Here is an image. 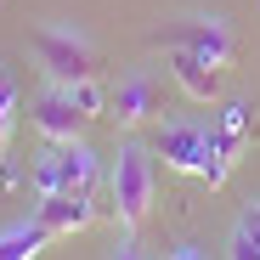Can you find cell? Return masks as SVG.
I'll return each instance as SVG.
<instances>
[{
	"mask_svg": "<svg viewBox=\"0 0 260 260\" xmlns=\"http://www.w3.org/2000/svg\"><path fill=\"white\" fill-rule=\"evenodd\" d=\"M254 136H260V130H254Z\"/></svg>",
	"mask_w": 260,
	"mask_h": 260,
	"instance_id": "cell-19",
	"label": "cell"
},
{
	"mask_svg": "<svg viewBox=\"0 0 260 260\" xmlns=\"http://www.w3.org/2000/svg\"><path fill=\"white\" fill-rule=\"evenodd\" d=\"M96 176H102L96 153L85 142H68L62 147V192H96Z\"/></svg>",
	"mask_w": 260,
	"mask_h": 260,
	"instance_id": "cell-9",
	"label": "cell"
},
{
	"mask_svg": "<svg viewBox=\"0 0 260 260\" xmlns=\"http://www.w3.org/2000/svg\"><path fill=\"white\" fill-rule=\"evenodd\" d=\"M221 136H226L232 147H243V142L254 136V130H249V108H243V102H226V108H221Z\"/></svg>",
	"mask_w": 260,
	"mask_h": 260,
	"instance_id": "cell-15",
	"label": "cell"
},
{
	"mask_svg": "<svg viewBox=\"0 0 260 260\" xmlns=\"http://www.w3.org/2000/svg\"><path fill=\"white\" fill-rule=\"evenodd\" d=\"M158 108H164V96H158V85H153L147 74L119 79V91L108 96V113H113L119 124H153V119H158Z\"/></svg>",
	"mask_w": 260,
	"mask_h": 260,
	"instance_id": "cell-7",
	"label": "cell"
},
{
	"mask_svg": "<svg viewBox=\"0 0 260 260\" xmlns=\"http://www.w3.org/2000/svg\"><path fill=\"white\" fill-rule=\"evenodd\" d=\"M28 46H34V57H40V68H46L51 85H74V79H91L96 74V46L85 34H74V28L46 23V28L28 34Z\"/></svg>",
	"mask_w": 260,
	"mask_h": 260,
	"instance_id": "cell-2",
	"label": "cell"
},
{
	"mask_svg": "<svg viewBox=\"0 0 260 260\" xmlns=\"http://www.w3.org/2000/svg\"><path fill=\"white\" fill-rule=\"evenodd\" d=\"M51 243V232L40 226V221H17L0 232V260H40V249Z\"/></svg>",
	"mask_w": 260,
	"mask_h": 260,
	"instance_id": "cell-10",
	"label": "cell"
},
{
	"mask_svg": "<svg viewBox=\"0 0 260 260\" xmlns=\"http://www.w3.org/2000/svg\"><path fill=\"white\" fill-rule=\"evenodd\" d=\"M108 198H113V221L124 232H136L153 204H158V164H153V147L142 142H119L113 164H108Z\"/></svg>",
	"mask_w": 260,
	"mask_h": 260,
	"instance_id": "cell-1",
	"label": "cell"
},
{
	"mask_svg": "<svg viewBox=\"0 0 260 260\" xmlns=\"http://www.w3.org/2000/svg\"><path fill=\"white\" fill-rule=\"evenodd\" d=\"M17 113H23V96H17V79L0 68V158L12 147V130H17Z\"/></svg>",
	"mask_w": 260,
	"mask_h": 260,
	"instance_id": "cell-11",
	"label": "cell"
},
{
	"mask_svg": "<svg viewBox=\"0 0 260 260\" xmlns=\"http://www.w3.org/2000/svg\"><path fill=\"white\" fill-rule=\"evenodd\" d=\"M153 153L170 170H187V176H204V158H209V130L187 124V119H170L153 130Z\"/></svg>",
	"mask_w": 260,
	"mask_h": 260,
	"instance_id": "cell-4",
	"label": "cell"
},
{
	"mask_svg": "<svg viewBox=\"0 0 260 260\" xmlns=\"http://www.w3.org/2000/svg\"><path fill=\"white\" fill-rule=\"evenodd\" d=\"M62 91L74 96V108H79L85 119H96V113L108 108V96H113V91H102V79H96V74H91V79H74V85H62Z\"/></svg>",
	"mask_w": 260,
	"mask_h": 260,
	"instance_id": "cell-13",
	"label": "cell"
},
{
	"mask_svg": "<svg viewBox=\"0 0 260 260\" xmlns=\"http://www.w3.org/2000/svg\"><path fill=\"white\" fill-rule=\"evenodd\" d=\"M34 221L51 238H74V232H85L96 221V204H91V192H46L40 209H34Z\"/></svg>",
	"mask_w": 260,
	"mask_h": 260,
	"instance_id": "cell-6",
	"label": "cell"
},
{
	"mask_svg": "<svg viewBox=\"0 0 260 260\" xmlns=\"http://www.w3.org/2000/svg\"><path fill=\"white\" fill-rule=\"evenodd\" d=\"M249 215H254V221H260V204H249Z\"/></svg>",
	"mask_w": 260,
	"mask_h": 260,
	"instance_id": "cell-18",
	"label": "cell"
},
{
	"mask_svg": "<svg viewBox=\"0 0 260 260\" xmlns=\"http://www.w3.org/2000/svg\"><path fill=\"white\" fill-rule=\"evenodd\" d=\"M28 119H34V130L46 142H57V147H68V142H79V130H85V113L74 108V96L62 91V85H46L34 102H28Z\"/></svg>",
	"mask_w": 260,
	"mask_h": 260,
	"instance_id": "cell-5",
	"label": "cell"
},
{
	"mask_svg": "<svg viewBox=\"0 0 260 260\" xmlns=\"http://www.w3.org/2000/svg\"><path fill=\"white\" fill-rule=\"evenodd\" d=\"M170 74H176V85L192 102H221V68L198 62L192 51H170Z\"/></svg>",
	"mask_w": 260,
	"mask_h": 260,
	"instance_id": "cell-8",
	"label": "cell"
},
{
	"mask_svg": "<svg viewBox=\"0 0 260 260\" xmlns=\"http://www.w3.org/2000/svg\"><path fill=\"white\" fill-rule=\"evenodd\" d=\"M113 260H142V254H136V243H130V238H124V243H119V254H113Z\"/></svg>",
	"mask_w": 260,
	"mask_h": 260,
	"instance_id": "cell-16",
	"label": "cell"
},
{
	"mask_svg": "<svg viewBox=\"0 0 260 260\" xmlns=\"http://www.w3.org/2000/svg\"><path fill=\"white\" fill-rule=\"evenodd\" d=\"M226 260H260V221L243 209L238 226H232V243H226Z\"/></svg>",
	"mask_w": 260,
	"mask_h": 260,
	"instance_id": "cell-12",
	"label": "cell"
},
{
	"mask_svg": "<svg viewBox=\"0 0 260 260\" xmlns=\"http://www.w3.org/2000/svg\"><path fill=\"white\" fill-rule=\"evenodd\" d=\"M170 260H204V254H198V249H187V243H181V249H170Z\"/></svg>",
	"mask_w": 260,
	"mask_h": 260,
	"instance_id": "cell-17",
	"label": "cell"
},
{
	"mask_svg": "<svg viewBox=\"0 0 260 260\" xmlns=\"http://www.w3.org/2000/svg\"><path fill=\"white\" fill-rule=\"evenodd\" d=\"M34 187H40V198H46V192H62V147H57V142L40 153V164H34Z\"/></svg>",
	"mask_w": 260,
	"mask_h": 260,
	"instance_id": "cell-14",
	"label": "cell"
},
{
	"mask_svg": "<svg viewBox=\"0 0 260 260\" xmlns=\"http://www.w3.org/2000/svg\"><path fill=\"white\" fill-rule=\"evenodd\" d=\"M153 46H164V51H192V57L209 62V68H226V62H232V28L215 23V17H181V23H164V28L153 34Z\"/></svg>",
	"mask_w": 260,
	"mask_h": 260,
	"instance_id": "cell-3",
	"label": "cell"
}]
</instances>
